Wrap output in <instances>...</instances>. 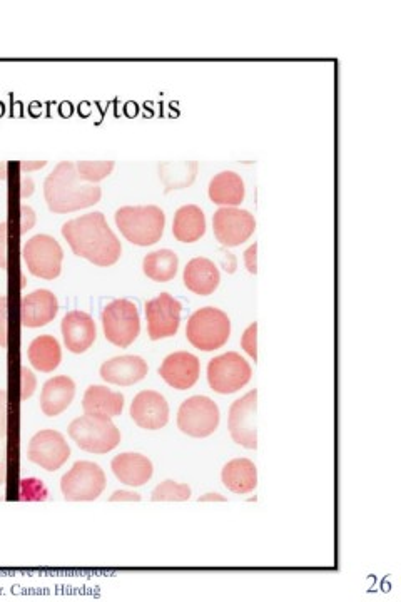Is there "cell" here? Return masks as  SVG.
<instances>
[{"mask_svg":"<svg viewBox=\"0 0 401 602\" xmlns=\"http://www.w3.org/2000/svg\"><path fill=\"white\" fill-rule=\"evenodd\" d=\"M71 439L89 454H109L121 444V432L109 417L82 415L69 425Z\"/></svg>","mask_w":401,"mask_h":602,"instance_id":"277c9868","label":"cell"},{"mask_svg":"<svg viewBox=\"0 0 401 602\" xmlns=\"http://www.w3.org/2000/svg\"><path fill=\"white\" fill-rule=\"evenodd\" d=\"M116 225L132 245H156L164 235L166 215L158 206H124L116 211Z\"/></svg>","mask_w":401,"mask_h":602,"instance_id":"3957f363","label":"cell"},{"mask_svg":"<svg viewBox=\"0 0 401 602\" xmlns=\"http://www.w3.org/2000/svg\"><path fill=\"white\" fill-rule=\"evenodd\" d=\"M61 332L67 350L76 355L87 352L96 342V323L86 312L74 310L67 313L66 317L62 318Z\"/></svg>","mask_w":401,"mask_h":602,"instance_id":"e0dca14e","label":"cell"},{"mask_svg":"<svg viewBox=\"0 0 401 602\" xmlns=\"http://www.w3.org/2000/svg\"><path fill=\"white\" fill-rule=\"evenodd\" d=\"M82 409L89 415H99L109 419L119 417L124 410V395L104 385H91L84 393Z\"/></svg>","mask_w":401,"mask_h":602,"instance_id":"603a6c76","label":"cell"},{"mask_svg":"<svg viewBox=\"0 0 401 602\" xmlns=\"http://www.w3.org/2000/svg\"><path fill=\"white\" fill-rule=\"evenodd\" d=\"M46 161H36V163H31V161H22L21 168L22 173H31V171H37V169H42L46 166Z\"/></svg>","mask_w":401,"mask_h":602,"instance_id":"7bdbcfd3","label":"cell"},{"mask_svg":"<svg viewBox=\"0 0 401 602\" xmlns=\"http://www.w3.org/2000/svg\"><path fill=\"white\" fill-rule=\"evenodd\" d=\"M208 193L214 205L224 206V208L239 206L243 203L244 193H246L243 178L234 171H223L211 179Z\"/></svg>","mask_w":401,"mask_h":602,"instance_id":"cb8c5ba5","label":"cell"},{"mask_svg":"<svg viewBox=\"0 0 401 602\" xmlns=\"http://www.w3.org/2000/svg\"><path fill=\"white\" fill-rule=\"evenodd\" d=\"M7 176V163H0V178L6 179Z\"/></svg>","mask_w":401,"mask_h":602,"instance_id":"f6af8a7d","label":"cell"},{"mask_svg":"<svg viewBox=\"0 0 401 602\" xmlns=\"http://www.w3.org/2000/svg\"><path fill=\"white\" fill-rule=\"evenodd\" d=\"M4 440L0 439V485L6 484L7 479V447Z\"/></svg>","mask_w":401,"mask_h":602,"instance_id":"ab89813d","label":"cell"},{"mask_svg":"<svg viewBox=\"0 0 401 602\" xmlns=\"http://www.w3.org/2000/svg\"><path fill=\"white\" fill-rule=\"evenodd\" d=\"M114 161H79L76 163L77 173L86 183L96 184L112 173Z\"/></svg>","mask_w":401,"mask_h":602,"instance_id":"4dcf8cb0","label":"cell"},{"mask_svg":"<svg viewBox=\"0 0 401 602\" xmlns=\"http://www.w3.org/2000/svg\"><path fill=\"white\" fill-rule=\"evenodd\" d=\"M251 367L239 353L228 352L214 357L208 365L209 387L221 395L238 392L251 380Z\"/></svg>","mask_w":401,"mask_h":602,"instance_id":"30bf717a","label":"cell"},{"mask_svg":"<svg viewBox=\"0 0 401 602\" xmlns=\"http://www.w3.org/2000/svg\"><path fill=\"white\" fill-rule=\"evenodd\" d=\"M258 390L254 388L243 398L236 400L229 409V434L234 442L243 445L244 449H258V430H256V414H258Z\"/></svg>","mask_w":401,"mask_h":602,"instance_id":"8fae6325","label":"cell"},{"mask_svg":"<svg viewBox=\"0 0 401 602\" xmlns=\"http://www.w3.org/2000/svg\"><path fill=\"white\" fill-rule=\"evenodd\" d=\"M183 278L186 288L201 296L213 295L221 281V275L213 261L201 256L189 261L184 268Z\"/></svg>","mask_w":401,"mask_h":602,"instance_id":"7402d4cb","label":"cell"},{"mask_svg":"<svg viewBox=\"0 0 401 602\" xmlns=\"http://www.w3.org/2000/svg\"><path fill=\"white\" fill-rule=\"evenodd\" d=\"M183 305L169 293H161L146 303V320L151 340L174 337L181 325Z\"/></svg>","mask_w":401,"mask_h":602,"instance_id":"7c38bea8","label":"cell"},{"mask_svg":"<svg viewBox=\"0 0 401 602\" xmlns=\"http://www.w3.org/2000/svg\"><path fill=\"white\" fill-rule=\"evenodd\" d=\"M76 397V383L71 377L59 375L44 383L41 393V409L47 417L61 415Z\"/></svg>","mask_w":401,"mask_h":602,"instance_id":"44dd1931","label":"cell"},{"mask_svg":"<svg viewBox=\"0 0 401 602\" xmlns=\"http://www.w3.org/2000/svg\"><path fill=\"white\" fill-rule=\"evenodd\" d=\"M218 405L211 398L196 395L183 402L178 412V427L183 434L193 439H206L218 429Z\"/></svg>","mask_w":401,"mask_h":602,"instance_id":"ba28073f","label":"cell"},{"mask_svg":"<svg viewBox=\"0 0 401 602\" xmlns=\"http://www.w3.org/2000/svg\"><path fill=\"white\" fill-rule=\"evenodd\" d=\"M34 193V181L31 178L22 176L21 179V196L22 198H29Z\"/></svg>","mask_w":401,"mask_h":602,"instance_id":"b9f144b4","label":"cell"},{"mask_svg":"<svg viewBox=\"0 0 401 602\" xmlns=\"http://www.w3.org/2000/svg\"><path fill=\"white\" fill-rule=\"evenodd\" d=\"M7 435V392L0 390V439Z\"/></svg>","mask_w":401,"mask_h":602,"instance_id":"d590c367","label":"cell"},{"mask_svg":"<svg viewBox=\"0 0 401 602\" xmlns=\"http://www.w3.org/2000/svg\"><path fill=\"white\" fill-rule=\"evenodd\" d=\"M231 335L228 315L218 308H201L189 318L186 337L201 352H214L224 347Z\"/></svg>","mask_w":401,"mask_h":602,"instance_id":"5b68a950","label":"cell"},{"mask_svg":"<svg viewBox=\"0 0 401 602\" xmlns=\"http://www.w3.org/2000/svg\"><path fill=\"white\" fill-rule=\"evenodd\" d=\"M59 303L52 291L36 290L22 298L21 322L26 328L46 327L57 317Z\"/></svg>","mask_w":401,"mask_h":602,"instance_id":"ac0fdd59","label":"cell"},{"mask_svg":"<svg viewBox=\"0 0 401 602\" xmlns=\"http://www.w3.org/2000/svg\"><path fill=\"white\" fill-rule=\"evenodd\" d=\"M256 337H258V323L254 322L249 325L248 330L244 332L243 338H241V347H243L244 352L248 353L249 357L253 358L254 362L258 360Z\"/></svg>","mask_w":401,"mask_h":602,"instance_id":"1f68e13d","label":"cell"},{"mask_svg":"<svg viewBox=\"0 0 401 602\" xmlns=\"http://www.w3.org/2000/svg\"><path fill=\"white\" fill-rule=\"evenodd\" d=\"M199 358L189 352H174L164 358L163 365L159 368V375L169 387L176 390L193 388L199 380Z\"/></svg>","mask_w":401,"mask_h":602,"instance_id":"2e32d148","label":"cell"},{"mask_svg":"<svg viewBox=\"0 0 401 602\" xmlns=\"http://www.w3.org/2000/svg\"><path fill=\"white\" fill-rule=\"evenodd\" d=\"M7 315H9V300L0 296V347L7 348Z\"/></svg>","mask_w":401,"mask_h":602,"instance_id":"836d02e7","label":"cell"},{"mask_svg":"<svg viewBox=\"0 0 401 602\" xmlns=\"http://www.w3.org/2000/svg\"><path fill=\"white\" fill-rule=\"evenodd\" d=\"M171 168H168L166 164H163V168L159 169V173L163 176L164 183L166 186V193L171 189L184 188V186H191L194 178H196V171H198V163H176L169 164Z\"/></svg>","mask_w":401,"mask_h":602,"instance_id":"f1b7e54d","label":"cell"},{"mask_svg":"<svg viewBox=\"0 0 401 602\" xmlns=\"http://www.w3.org/2000/svg\"><path fill=\"white\" fill-rule=\"evenodd\" d=\"M71 457V447L57 430H41L29 444V460L44 470L56 472Z\"/></svg>","mask_w":401,"mask_h":602,"instance_id":"5bb4252c","label":"cell"},{"mask_svg":"<svg viewBox=\"0 0 401 602\" xmlns=\"http://www.w3.org/2000/svg\"><path fill=\"white\" fill-rule=\"evenodd\" d=\"M37 216L31 206H21V233H27L36 225Z\"/></svg>","mask_w":401,"mask_h":602,"instance_id":"e575fe53","label":"cell"},{"mask_svg":"<svg viewBox=\"0 0 401 602\" xmlns=\"http://www.w3.org/2000/svg\"><path fill=\"white\" fill-rule=\"evenodd\" d=\"M7 223H0V268L7 270Z\"/></svg>","mask_w":401,"mask_h":602,"instance_id":"8d00e7d4","label":"cell"},{"mask_svg":"<svg viewBox=\"0 0 401 602\" xmlns=\"http://www.w3.org/2000/svg\"><path fill=\"white\" fill-rule=\"evenodd\" d=\"M193 490L188 484H178L174 480H164L154 489L153 502H184L191 499Z\"/></svg>","mask_w":401,"mask_h":602,"instance_id":"f546056e","label":"cell"},{"mask_svg":"<svg viewBox=\"0 0 401 602\" xmlns=\"http://www.w3.org/2000/svg\"><path fill=\"white\" fill-rule=\"evenodd\" d=\"M102 328L107 342L119 348L131 347L141 332L138 307L129 300L112 301L102 312Z\"/></svg>","mask_w":401,"mask_h":602,"instance_id":"8992f818","label":"cell"},{"mask_svg":"<svg viewBox=\"0 0 401 602\" xmlns=\"http://www.w3.org/2000/svg\"><path fill=\"white\" fill-rule=\"evenodd\" d=\"M106 489V474L99 465L79 460L61 480V490L67 502H91Z\"/></svg>","mask_w":401,"mask_h":602,"instance_id":"52a82bcc","label":"cell"},{"mask_svg":"<svg viewBox=\"0 0 401 602\" xmlns=\"http://www.w3.org/2000/svg\"><path fill=\"white\" fill-rule=\"evenodd\" d=\"M44 196L52 213L66 215L99 203L102 189L97 184L86 183L77 173L76 163L62 161L47 176Z\"/></svg>","mask_w":401,"mask_h":602,"instance_id":"7a4b0ae2","label":"cell"},{"mask_svg":"<svg viewBox=\"0 0 401 602\" xmlns=\"http://www.w3.org/2000/svg\"><path fill=\"white\" fill-rule=\"evenodd\" d=\"M223 268L228 271V273H234L236 271V256L231 255L229 251L223 250Z\"/></svg>","mask_w":401,"mask_h":602,"instance_id":"60d3db41","label":"cell"},{"mask_svg":"<svg viewBox=\"0 0 401 602\" xmlns=\"http://www.w3.org/2000/svg\"><path fill=\"white\" fill-rule=\"evenodd\" d=\"M37 380L36 375L32 373L31 368L22 367L21 370V398L29 400L36 392Z\"/></svg>","mask_w":401,"mask_h":602,"instance_id":"d6a6232c","label":"cell"},{"mask_svg":"<svg viewBox=\"0 0 401 602\" xmlns=\"http://www.w3.org/2000/svg\"><path fill=\"white\" fill-rule=\"evenodd\" d=\"M62 236L72 253L96 266L116 265L121 258V241L107 225L102 213H89L62 226Z\"/></svg>","mask_w":401,"mask_h":602,"instance_id":"6da1fadb","label":"cell"},{"mask_svg":"<svg viewBox=\"0 0 401 602\" xmlns=\"http://www.w3.org/2000/svg\"><path fill=\"white\" fill-rule=\"evenodd\" d=\"M131 417L141 429H163L169 422L168 402L156 390H143L132 400Z\"/></svg>","mask_w":401,"mask_h":602,"instance_id":"9a60e30c","label":"cell"},{"mask_svg":"<svg viewBox=\"0 0 401 602\" xmlns=\"http://www.w3.org/2000/svg\"><path fill=\"white\" fill-rule=\"evenodd\" d=\"M22 258L32 275L42 280H56L61 275L64 251L52 236L36 235L22 248Z\"/></svg>","mask_w":401,"mask_h":602,"instance_id":"9c48e42d","label":"cell"},{"mask_svg":"<svg viewBox=\"0 0 401 602\" xmlns=\"http://www.w3.org/2000/svg\"><path fill=\"white\" fill-rule=\"evenodd\" d=\"M178 268V255L171 250L153 251L143 261L144 275L158 283L173 280L178 275Z\"/></svg>","mask_w":401,"mask_h":602,"instance_id":"83f0119b","label":"cell"},{"mask_svg":"<svg viewBox=\"0 0 401 602\" xmlns=\"http://www.w3.org/2000/svg\"><path fill=\"white\" fill-rule=\"evenodd\" d=\"M221 479L234 494H249L258 485V469L249 459H234L224 465Z\"/></svg>","mask_w":401,"mask_h":602,"instance_id":"484cf974","label":"cell"},{"mask_svg":"<svg viewBox=\"0 0 401 602\" xmlns=\"http://www.w3.org/2000/svg\"><path fill=\"white\" fill-rule=\"evenodd\" d=\"M198 502H228V500H226V497H223L221 494L209 492V494H204L203 497H199Z\"/></svg>","mask_w":401,"mask_h":602,"instance_id":"ee69618b","label":"cell"},{"mask_svg":"<svg viewBox=\"0 0 401 602\" xmlns=\"http://www.w3.org/2000/svg\"><path fill=\"white\" fill-rule=\"evenodd\" d=\"M256 251H258V245L254 243V245L249 246L246 253H244V263H246V268H248L249 273L251 275H256L258 273V265H256Z\"/></svg>","mask_w":401,"mask_h":602,"instance_id":"f35d334b","label":"cell"},{"mask_svg":"<svg viewBox=\"0 0 401 602\" xmlns=\"http://www.w3.org/2000/svg\"><path fill=\"white\" fill-rule=\"evenodd\" d=\"M27 355H29V362H31L32 367L42 373L54 372L61 365V345L51 335H41V337L34 338L31 345H29Z\"/></svg>","mask_w":401,"mask_h":602,"instance_id":"4316f807","label":"cell"},{"mask_svg":"<svg viewBox=\"0 0 401 602\" xmlns=\"http://www.w3.org/2000/svg\"><path fill=\"white\" fill-rule=\"evenodd\" d=\"M213 230L216 240L223 246L243 245L256 230L254 216L239 208H219L213 216Z\"/></svg>","mask_w":401,"mask_h":602,"instance_id":"4fadbf2b","label":"cell"},{"mask_svg":"<svg viewBox=\"0 0 401 602\" xmlns=\"http://www.w3.org/2000/svg\"><path fill=\"white\" fill-rule=\"evenodd\" d=\"M111 469L116 479L129 487H141L153 479V462L143 454H119L112 459Z\"/></svg>","mask_w":401,"mask_h":602,"instance_id":"ffe728a7","label":"cell"},{"mask_svg":"<svg viewBox=\"0 0 401 602\" xmlns=\"http://www.w3.org/2000/svg\"><path fill=\"white\" fill-rule=\"evenodd\" d=\"M173 235L181 243H194L206 235V216L196 205L179 208L174 215Z\"/></svg>","mask_w":401,"mask_h":602,"instance_id":"d4e9b609","label":"cell"},{"mask_svg":"<svg viewBox=\"0 0 401 602\" xmlns=\"http://www.w3.org/2000/svg\"><path fill=\"white\" fill-rule=\"evenodd\" d=\"M141 499H143L141 495L131 490H117L111 495L109 502H141Z\"/></svg>","mask_w":401,"mask_h":602,"instance_id":"74e56055","label":"cell"},{"mask_svg":"<svg viewBox=\"0 0 401 602\" xmlns=\"http://www.w3.org/2000/svg\"><path fill=\"white\" fill-rule=\"evenodd\" d=\"M148 363L136 355H124V357L111 358L102 363L101 377L104 382L119 385V387H131L144 380L148 375Z\"/></svg>","mask_w":401,"mask_h":602,"instance_id":"d6986e66","label":"cell"}]
</instances>
